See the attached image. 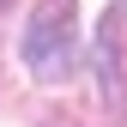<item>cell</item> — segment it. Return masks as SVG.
Returning <instances> with one entry per match:
<instances>
[{"instance_id": "1", "label": "cell", "mask_w": 127, "mask_h": 127, "mask_svg": "<svg viewBox=\"0 0 127 127\" xmlns=\"http://www.w3.org/2000/svg\"><path fill=\"white\" fill-rule=\"evenodd\" d=\"M24 67L36 79H67L73 67V0H36L24 24Z\"/></svg>"}, {"instance_id": "2", "label": "cell", "mask_w": 127, "mask_h": 127, "mask_svg": "<svg viewBox=\"0 0 127 127\" xmlns=\"http://www.w3.org/2000/svg\"><path fill=\"white\" fill-rule=\"evenodd\" d=\"M115 18H121V24H127V0H121V12H115Z\"/></svg>"}]
</instances>
